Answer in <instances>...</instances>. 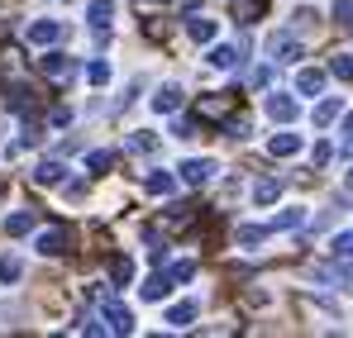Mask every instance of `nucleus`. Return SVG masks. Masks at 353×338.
<instances>
[{
    "label": "nucleus",
    "instance_id": "7ed1b4c3",
    "mask_svg": "<svg viewBox=\"0 0 353 338\" xmlns=\"http://www.w3.org/2000/svg\"><path fill=\"white\" fill-rule=\"evenodd\" d=\"M58 39H62V24H58V19H34V24H29V43L48 48V43H58Z\"/></svg>",
    "mask_w": 353,
    "mask_h": 338
},
{
    "label": "nucleus",
    "instance_id": "2eb2a0df",
    "mask_svg": "<svg viewBox=\"0 0 353 338\" xmlns=\"http://www.w3.org/2000/svg\"><path fill=\"white\" fill-rule=\"evenodd\" d=\"M62 176H67L62 162H39V171H34V181H39V186H58Z\"/></svg>",
    "mask_w": 353,
    "mask_h": 338
},
{
    "label": "nucleus",
    "instance_id": "4468645a",
    "mask_svg": "<svg viewBox=\"0 0 353 338\" xmlns=\"http://www.w3.org/2000/svg\"><path fill=\"white\" fill-rule=\"evenodd\" d=\"M110 14H115L110 0H91V10H86V19H91L96 29H110Z\"/></svg>",
    "mask_w": 353,
    "mask_h": 338
},
{
    "label": "nucleus",
    "instance_id": "aec40b11",
    "mask_svg": "<svg viewBox=\"0 0 353 338\" xmlns=\"http://www.w3.org/2000/svg\"><path fill=\"white\" fill-rule=\"evenodd\" d=\"M29 229H34V210H19L5 220V233H29Z\"/></svg>",
    "mask_w": 353,
    "mask_h": 338
},
{
    "label": "nucleus",
    "instance_id": "a211bd4d",
    "mask_svg": "<svg viewBox=\"0 0 353 338\" xmlns=\"http://www.w3.org/2000/svg\"><path fill=\"white\" fill-rule=\"evenodd\" d=\"M277 196H282V181H258V186H253V200H258V205H272Z\"/></svg>",
    "mask_w": 353,
    "mask_h": 338
},
{
    "label": "nucleus",
    "instance_id": "c756f323",
    "mask_svg": "<svg viewBox=\"0 0 353 338\" xmlns=\"http://www.w3.org/2000/svg\"><path fill=\"white\" fill-rule=\"evenodd\" d=\"M334 19H339V24H353V0H339V5H334Z\"/></svg>",
    "mask_w": 353,
    "mask_h": 338
},
{
    "label": "nucleus",
    "instance_id": "f3484780",
    "mask_svg": "<svg viewBox=\"0 0 353 338\" xmlns=\"http://www.w3.org/2000/svg\"><path fill=\"white\" fill-rule=\"evenodd\" d=\"M191 319H196V305H191V300H186V305H172V310H168V324H172V329H186Z\"/></svg>",
    "mask_w": 353,
    "mask_h": 338
},
{
    "label": "nucleus",
    "instance_id": "9b49d317",
    "mask_svg": "<svg viewBox=\"0 0 353 338\" xmlns=\"http://www.w3.org/2000/svg\"><path fill=\"white\" fill-rule=\"evenodd\" d=\"M143 186H148V196H172V191H176V176H172V171H153Z\"/></svg>",
    "mask_w": 353,
    "mask_h": 338
},
{
    "label": "nucleus",
    "instance_id": "1a4fd4ad",
    "mask_svg": "<svg viewBox=\"0 0 353 338\" xmlns=\"http://www.w3.org/2000/svg\"><path fill=\"white\" fill-rule=\"evenodd\" d=\"M153 110L158 114H176L181 110V91H176V86H163V91L153 96Z\"/></svg>",
    "mask_w": 353,
    "mask_h": 338
},
{
    "label": "nucleus",
    "instance_id": "423d86ee",
    "mask_svg": "<svg viewBox=\"0 0 353 338\" xmlns=\"http://www.w3.org/2000/svg\"><path fill=\"white\" fill-rule=\"evenodd\" d=\"M296 91H301V96H320V91H325V72H320V67H301V72H296Z\"/></svg>",
    "mask_w": 353,
    "mask_h": 338
},
{
    "label": "nucleus",
    "instance_id": "c85d7f7f",
    "mask_svg": "<svg viewBox=\"0 0 353 338\" xmlns=\"http://www.w3.org/2000/svg\"><path fill=\"white\" fill-rule=\"evenodd\" d=\"M168 277H172V282H191V277H196V262H176Z\"/></svg>",
    "mask_w": 353,
    "mask_h": 338
},
{
    "label": "nucleus",
    "instance_id": "cd10ccee",
    "mask_svg": "<svg viewBox=\"0 0 353 338\" xmlns=\"http://www.w3.org/2000/svg\"><path fill=\"white\" fill-rule=\"evenodd\" d=\"M263 233H268V229L248 224V229H239V243H243V248H253V243H263Z\"/></svg>",
    "mask_w": 353,
    "mask_h": 338
},
{
    "label": "nucleus",
    "instance_id": "f704fd0d",
    "mask_svg": "<svg viewBox=\"0 0 353 338\" xmlns=\"http://www.w3.org/2000/svg\"><path fill=\"white\" fill-rule=\"evenodd\" d=\"M349 186H353V171H349Z\"/></svg>",
    "mask_w": 353,
    "mask_h": 338
},
{
    "label": "nucleus",
    "instance_id": "ddd939ff",
    "mask_svg": "<svg viewBox=\"0 0 353 338\" xmlns=\"http://www.w3.org/2000/svg\"><path fill=\"white\" fill-rule=\"evenodd\" d=\"M139 291H143V300H163V295L172 291V277H168V272H163V277H148Z\"/></svg>",
    "mask_w": 353,
    "mask_h": 338
},
{
    "label": "nucleus",
    "instance_id": "393cba45",
    "mask_svg": "<svg viewBox=\"0 0 353 338\" xmlns=\"http://www.w3.org/2000/svg\"><path fill=\"white\" fill-rule=\"evenodd\" d=\"M334 76H339V81H353V53L334 57Z\"/></svg>",
    "mask_w": 353,
    "mask_h": 338
},
{
    "label": "nucleus",
    "instance_id": "2f4dec72",
    "mask_svg": "<svg viewBox=\"0 0 353 338\" xmlns=\"http://www.w3.org/2000/svg\"><path fill=\"white\" fill-rule=\"evenodd\" d=\"M201 110H205V114H225V101H220V96H205Z\"/></svg>",
    "mask_w": 353,
    "mask_h": 338
},
{
    "label": "nucleus",
    "instance_id": "6e6552de",
    "mask_svg": "<svg viewBox=\"0 0 353 338\" xmlns=\"http://www.w3.org/2000/svg\"><path fill=\"white\" fill-rule=\"evenodd\" d=\"M39 253H43V257H62V253H67V233H62V229H43V233H39Z\"/></svg>",
    "mask_w": 353,
    "mask_h": 338
},
{
    "label": "nucleus",
    "instance_id": "a878e982",
    "mask_svg": "<svg viewBox=\"0 0 353 338\" xmlns=\"http://www.w3.org/2000/svg\"><path fill=\"white\" fill-rule=\"evenodd\" d=\"M234 14H239V19H258V14H263V0H239Z\"/></svg>",
    "mask_w": 353,
    "mask_h": 338
},
{
    "label": "nucleus",
    "instance_id": "39448f33",
    "mask_svg": "<svg viewBox=\"0 0 353 338\" xmlns=\"http://www.w3.org/2000/svg\"><path fill=\"white\" fill-rule=\"evenodd\" d=\"M39 67H43V72H48L53 81H67V76L77 72V62H72L67 53H43V62H39Z\"/></svg>",
    "mask_w": 353,
    "mask_h": 338
},
{
    "label": "nucleus",
    "instance_id": "bb28decb",
    "mask_svg": "<svg viewBox=\"0 0 353 338\" xmlns=\"http://www.w3.org/2000/svg\"><path fill=\"white\" fill-rule=\"evenodd\" d=\"M110 162H115V153H105V148H96V153L86 158V167H91V171H105Z\"/></svg>",
    "mask_w": 353,
    "mask_h": 338
},
{
    "label": "nucleus",
    "instance_id": "412c9836",
    "mask_svg": "<svg viewBox=\"0 0 353 338\" xmlns=\"http://www.w3.org/2000/svg\"><path fill=\"white\" fill-rule=\"evenodd\" d=\"M239 57H243V43H239V48H210V62H215V67H234Z\"/></svg>",
    "mask_w": 353,
    "mask_h": 338
},
{
    "label": "nucleus",
    "instance_id": "72a5a7b5",
    "mask_svg": "<svg viewBox=\"0 0 353 338\" xmlns=\"http://www.w3.org/2000/svg\"><path fill=\"white\" fill-rule=\"evenodd\" d=\"M148 5H172V0H148Z\"/></svg>",
    "mask_w": 353,
    "mask_h": 338
},
{
    "label": "nucleus",
    "instance_id": "4be33fe9",
    "mask_svg": "<svg viewBox=\"0 0 353 338\" xmlns=\"http://www.w3.org/2000/svg\"><path fill=\"white\" fill-rule=\"evenodd\" d=\"M19 272H24V262H19V257H0V282H5V286L19 282Z\"/></svg>",
    "mask_w": 353,
    "mask_h": 338
},
{
    "label": "nucleus",
    "instance_id": "dca6fc26",
    "mask_svg": "<svg viewBox=\"0 0 353 338\" xmlns=\"http://www.w3.org/2000/svg\"><path fill=\"white\" fill-rule=\"evenodd\" d=\"M268 148H272V158H292V153H301V138L296 134H277Z\"/></svg>",
    "mask_w": 353,
    "mask_h": 338
},
{
    "label": "nucleus",
    "instance_id": "6ab92c4d",
    "mask_svg": "<svg viewBox=\"0 0 353 338\" xmlns=\"http://www.w3.org/2000/svg\"><path fill=\"white\" fill-rule=\"evenodd\" d=\"M110 282H115V286L134 282V262H129V257H115V262H110Z\"/></svg>",
    "mask_w": 353,
    "mask_h": 338
},
{
    "label": "nucleus",
    "instance_id": "473e14b6",
    "mask_svg": "<svg viewBox=\"0 0 353 338\" xmlns=\"http://www.w3.org/2000/svg\"><path fill=\"white\" fill-rule=\"evenodd\" d=\"M248 134V119H230V138H243Z\"/></svg>",
    "mask_w": 353,
    "mask_h": 338
},
{
    "label": "nucleus",
    "instance_id": "7c9ffc66",
    "mask_svg": "<svg viewBox=\"0 0 353 338\" xmlns=\"http://www.w3.org/2000/svg\"><path fill=\"white\" fill-rule=\"evenodd\" d=\"M334 253H339V257H353V233H339V238H334Z\"/></svg>",
    "mask_w": 353,
    "mask_h": 338
},
{
    "label": "nucleus",
    "instance_id": "9d476101",
    "mask_svg": "<svg viewBox=\"0 0 353 338\" xmlns=\"http://www.w3.org/2000/svg\"><path fill=\"white\" fill-rule=\"evenodd\" d=\"M186 34H191L196 43H210V39H215V19H205V14H196V19H186Z\"/></svg>",
    "mask_w": 353,
    "mask_h": 338
},
{
    "label": "nucleus",
    "instance_id": "f03ea898",
    "mask_svg": "<svg viewBox=\"0 0 353 338\" xmlns=\"http://www.w3.org/2000/svg\"><path fill=\"white\" fill-rule=\"evenodd\" d=\"M210 176H215V162H210V158H191V162H181V181H186V186H205Z\"/></svg>",
    "mask_w": 353,
    "mask_h": 338
},
{
    "label": "nucleus",
    "instance_id": "b1692460",
    "mask_svg": "<svg viewBox=\"0 0 353 338\" xmlns=\"http://www.w3.org/2000/svg\"><path fill=\"white\" fill-rule=\"evenodd\" d=\"M301 220H305V210H282V215L272 220V229H296Z\"/></svg>",
    "mask_w": 353,
    "mask_h": 338
},
{
    "label": "nucleus",
    "instance_id": "20e7f679",
    "mask_svg": "<svg viewBox=\"0 0 353 338\" xmlns=\"http://www.w3.org/2000/svg\"><path fill=\"white\" fill-rule=\"evenodd\" d=\"M268 53H272V62H301V43H296L292 34H272Z\"/></svg>",
    "mask_w": 353,
    "mask_h": 338
},
{
    "label": "nucleus",
    "instance_id": "f8f14e48",
    "mask_svg": "<svg viewBox=\"0 0 353 338\" xmlns=\"http://www.w3.org/2000/svg\"><path fill=\"white\" fill-rule=\"evenodd\" d=\"M339 110H344V101H339V96H330V101H320V105H315V114H310V119H315V129H325V124H330V119H334Z\"/></svg>",
    "mask_w": 353,
    "mask_h": 338
},
{
    "label": "nucleus",
    "instance_id": "0eeeda50",
    "mask_svg": "<svg viewBox=\"0 0 353 338\" xmlns=\"http://www.w3.org/2000/svg\"><path fill=\"white\" fill-rule=\"evenodd\" d=\"M268 119H272V124H292L296 119V101L292 96H268Z\"/></svg>",
    "mask_w": 353,
    "mask_h": 338
},
{
    "label": "nucleus",
    "instance_id": "5701e85b",
    "mask_svg": "<svg viewBox=\"0 0 353 338\" xmlns=\"http://www.w3.org/2000/svg\"><path fill=\"white\" fill-rule=\"evenodd\" d=\"M86 81H91V86H105V81H110V62H91V67H86Z\"/></svg>",
    "mask_w": 353,
    "mask_h": 338
},
{
    "label": "nucleus",
    "instance_id": "f257e3e1",
    "mask_svg": "<svg viewBox=\"0 0 353 338\" xmlns=\"http://www.w3.org/2000/svg\"><path fill=\"white\" fill-rule=\"evenodd\" d=\"M101 310H105V329H115V334H134V315L119 305V300H101Z\"/></svg>",
    "mask_w": 353,
    "mask_h": 338
}]
</instances>
